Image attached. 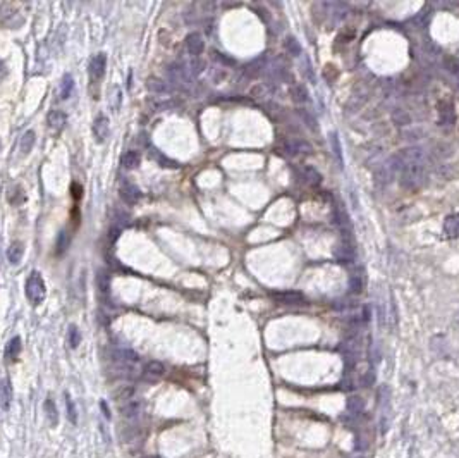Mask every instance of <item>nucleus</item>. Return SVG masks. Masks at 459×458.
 <instances>
[{"instance_id":"f257e3e1","label":"nucleus","mask_w":459,"mask_h":458,"mask_svg":"<svg viewBox=\"0 0 459 458\" xmlns=\"http://www.w3.org/2000/svg\"><path fill=\"white\" fill-rule=\"evenodd\" d=\"M392 169L399 174L401 186L408 190H418L426 183V165L421 150L406 149L390 158Z\"/></svg>"},{"instance_id":"f03ea898","label":"nucleus","mask_w":459,"mask_h":458,"mask_svg":"<svg viewBox=\"0 0 459 458\" xmlns=\"http://www.w3.org/2000/svg\"><path fill=\"white\" fill-rule=\"evenodd\" d=\"M112 358L122 370V374H126V377H136L139 374V356L133 350H115L112 353Z\"/></svg>"},{"instance_id":"7ed1b4c3","label":"nucleus","mask_w":459,"mask_h":458,"mask_svg":"<svg viewBox=\"0 0 459 458\" xmlns=\"http://www.w3.org/2000/svg\"><path fill=\"white\" fill-rule=\"evenodd\" d=\"M45 293H46L45 281H43L42 274L33 270V272L30 274V277H28V281H26L28 300H30L33 305H40L43 300H45Z\"/></svg>"},{"instance_id":"20e7f679","label":"nucleus","mask_w":459,"mask_h":458,"mask_svg":"<svg viewBox=\"0 0 459 458\" xmlns=\"http://www.w3.org/2000/svg\"><path fill=\"white\" fill-rule=\"evenodd\" d=\"M334 224L337 226L339 233L342 234L346 243H349L351 240V222H349V217L341 207H334Z\"/></svg>"},{"instance_id":"39448f33","label":"nucleus","mask_w":459,"mask_h":458,"mask_svg":"<svg viewBox=\"0 0 459 458\" xmlns=\"http://www.w3.org/2000/svg\"><path fill=\"white\" fill-rule=\"evenodd\" d=\"M105 69H107V55L105 53H96L95 57L90 62V78H92L93 83H98L100 79L105 76Z\"/></svg>"},{"instance_id":"423d86ee","label":"nucleus","mask_w":459,"mask_h":458,"mask_svg":"<svg viewBox=\"0 0 459 458\" xmlns=\"http://www.w3.org/2000/svg\"><path fill=\"white\" fill-rule=\"evenodd\" d=\"M272 297L275 298L279 304L284 305H303L305 304V295L301 291H275L272 293Z\"/></svg>"},{"instance_id":"0eeeda50","label":"nucleus","mask_w":459,"mask_h":458,"mask_svg":"<svg viewBox=\"0 0 459 458\" xmlns=\"http://www.w3.org/2000/svg\"><path fill=\"white\" fill-rule=\"evenodd\" d=\"M108 133H110V124L107 115H98L93 122V136L98 143H103L108 138Z\"/></svg>"},{"instance_id":"6e6552de","label":"nucleus","mask_w":459,"mask_h":458,"mask_svg":"<svg viewBox=\"0 0 459 458\" xmlns=\"http://www.w3.org/2000/svg\"><path fill=\"white\" fill-rule=\"evenodd\" d=\"M121 197H122V200H124L126 204L135 205V204H138V202L141 200V191H139L138 186L133 185V183L124 181L121 185Z\"/></svg>"},{"instance_id":"1a4fd4ad","label":"nucleus","mask_w":459,"mask_h":458,"mask_svg":"<svg viewBox=\"0 0 459 458\" xmlns=\"http://www.w3.org/2000/svg\"><path fill=\"white\" fill-rule=\"evenodd\" d=\"M46 122H48V126H50L52 131L60 133L67 124V115L64 110H59V109L50 110L48 115H46Z\"/></svg>"},{"instance_id":"9d476101","label":"nucleus","mask_w":459,"mask_h":458,"mask_svg":"<svg viewBox=\"0 0 459 458\" xmlns=\"http://www.w3.org/2000/svg\"><path fill=\"white\" fill-rule=\"evenodd\" d=\"M439 122L442 126H454L456 122V110L451 102H442L439 105Z\"/></svg>"},{"instance_id":"9b49d317","label":"nucleus","mask_w":459,"mask_h":458,"mask_svg":"<svg viewBox=\"0 0 459 458\" xmlns=\"http://www.w3.org/2000/svg\"><path fill=\"white\" fill-rule=\"evenodd\" d=\"M444 236L454 240L459 238V214H451L444 221Z\"/></svg>"},{"instance_id":"f8f14e48","label":"nucleus","mask_w":459,"mask_h":458,"mask_svg":"<svg viewBox=\"0 0 459 458\" xmlns=\"http://www.w3.org/2000/svg\"><path fill=\"white\" fill-rule=\"evenodd\" d=\"M203 49H205V43H203V38H201L200 35H198V33L187 35V38H186V50L189 52V55L198 57L201 52H203Z\"/></svg>"},{"instance_id":"ddd939ff","label":"nucleus","mask_w":459,"mask_h":458,"mask_svg":"<svg viewBox=\"0 0 459 458\" xmlns=\"http://www.w3.org/2000/svg\"><path fill=\"white\" fill-rule=\"evenodd\" d=\"M119 410H121V415L126 417V419H135V417H138L139 410H141V403L131 398V400H128V402L121 403Z\"/></svg>"},{"instance_id":"4468645a","label":"nucleus","mask_w":459,"mask_h":458,"mask_svg":"<svg viewBox=\"0 0 459 458\" xmlns=\"http://www.w3.org/2000/svg\"><path fill=\"white\" fill-rule=\"evenodd\" d=\"M10 402H12V389H10V382L7 379L0 381V407L3 410H9Z\"/></svg>"},{"instance_id":"2eb2a0df","label":"nucleus","mask_w":459,"mask_h":458,"mask_svg":"<svg viewBox=\"0 0 459 458\" xmlns=\"http://www.w3.org/2000/svg\"><path fill=\"white\" fill-rule=\"evenodd\" d=\"M143 372H144V376L158 379V377H162L165 374V367H164V363L157 362V360H151V362H148L146 365H144Z\"/></svg>"},{"instance_id":"dca6fc26","label":"nucleus","mask_w":459,"mask_h":458,"mask_svg":"<svg viewBox=\"0 0 459 458\" xmlns=\"http://www.w3.org/2000/svg\"><path fill=\"white\" fill-rule=\"evenodd\" d=\"M139 162H141V155L136 152V150H129V152L122 155L121 164L124 169H136L139 165Z\"/></svg>"},{"instance_id":"f3484780","label":"nucleus","mask_w":459,"mask_h":458,"mask_svg":"<svg viewBox=\"0 0 459 458\" xmlns=\"http://www.w3.org/2000/svg\"><path fill=\"white\" fill-rule=\"evenodd\" d=\"M23 254H24L23 243L16 241V243L10 245V248L7 250V258H9L10 264H19L21 258H23Z\"/></svg>"},{"instance_id":"a211bd4d","label":"nucleus","mask_w":459,"mask_h":458,"mask_svg":"<svg viewBox=\"0 0 459 458\" xmlns=\"http://www.w3.org/2000/svg\"><path fill=\"white\" fill-rule=\"evenodd\" d=\"M285 147H287L289 153H310L312 152V145L306 143V142H303V140L289 142V143H285Z\"/></svg>"},{"instance_id":"6ab92c4d","label":"nucleus","mask_w":459,"mask_h":458,"mask_svg":"<svg viewBox=\"0 0 459 458\" xmlns=\"http://www.w3.org/2000/svg\"><path fill=\"white\" fill-rule=\"evenodd\" d=\"M74 92V78L71 74H64L62 83H60V99L67 100Z\"/></svg>"},{"instance_id":"aec40b11","label":"nucleus","mask_w":459,"mask_h":458,"mask_svg":"<svg viewBox=\"0 0 459 458\" xmlns=\"http://www.w3.org/2000/svg\"><path fill=\"white\" fill-rule=\"evenodd\" d=\"M335 258H337V260H341L342 264H348V262H351L353 258H354V252H353L351 245L344 241V243H342V247L335 250Z\"/></svg>"},{"instance_id":"412c9836","label":"nucleus","mask_w":459,"mask_h":458,"mask_svg":"<svg viewBox=\"0 0 459 458\" xmlns=\"http://www.w3.org/2000/svg\"><path fill=\"white\" fill-rule=\"evenodd\" d=\"M43 408H45V415L48 422L52 425H57V422H59V413H57V407L55 403L52 402L50 398L45 400V405H43Z\"/></svg>"},{"instance_id":"4be33fe9","label":"nucleus","mask_w":459,"mask_h":458,"mask_svg":"<svg viewBox=\"0 0 459 458\" xmlns=\"http://www.w3.org/2000/svg\"><path fill=\"white\" fill-rule=\"evenodd\" d=\"M96 286H98L102 295L110 293V277L107 276L105 270H98V272H96Z\"/></svg>"},{"instance_id":"5701e85b","label":"nucleus","mask_w":459,"mask_h":458,"mask_svg":"<svg viewBox=\"0 0 459 458\" xmlns=\"http://www.w3.org/2000/svg\"><path fill=\"white\" fill-rule=\"evenodd\" d=\"M35 140H36V135H35V131H26L23 135V140H21V145H19V149H21V152L23 153H30L31 152V149H33V145H35Z\"/></svg>"},{"instance_id":"b1692460","label":"nucleus","mask_w":459,"mask_h":458,"mask_svg":"<svg viewBox=\"0 0 459 458\" xmlns=\"http://www.w3.org/2000/svg\"><path fill=\"white\" fill-rule=\"evenodd\" d=\"M348 410H349V413H353V415H360V413L365 410L363 398H360V396H351V398L348 400Z\"/></svg>"},{"instance_id":"393cba45","label":"nucleus","mask_w":459,"mask_h":458,"mask_svg":"<svg viewBox=\"0 0 459 458\" xmlns=\"http://www.w3.org/2000/svg\"><path fill=\"white\" fill-rule=\"evenodd\" d=\"M19 352H21V338L14 336L12 340L9 341V345H7V356H9V360L17 358Z\"/></svg>"},{"instance_id":"a878e982","label":"nucleus","mask_w":459,"mask_h":458,"mask_svg":"<svg viewBox=\"0 0 459 458\" xmlns=\"http://www.w3.org/2000/svg\"><path fill=\"white\" fill-rule=\"evenodd\" d=\"M64 398H66L67 417H69V420L72 422V424H78V410H76V405H74V402H72V398L69 396V393H66V395H64Z\"/></svg>"},{"instance_id":"bb28decb","label":"nucleus","mask_w":459,"mask_h":458,"mask_svg":"<svg viewBox=\"0 0 459 458\" xmlns=\"http://www.w3.org/2000/svg\"><path fill=\"white\" fill-rule=\"evenodd\" d=\"M303 174H305V178H306V181H308V185H312V186H318V185H320L321 176L318 174V171H317V169H313V167H306L305 171H303Z\"/></svg>"},{"instance_id":"cd10ccee","label":"nucleus","mask_w":459,"mask_h":458,"mask_svg":"<svg viewBox=\"0 0 459 458\" xmlns=\"http://www.w3.org/2000/svg\"><path fill=\"white\" fill-rule=\"evenodd\" d=\"M444 66H446V69L449 71L451 74L459 78V60L458 59H454V57H446V59H444Z\"/></svg>"},{"instance_id":"c85d7f7f","label":"nucleus","mask_w":459,"mask_h":458,"mask_svg":"<svg viewBox=\"0 0 459 458\" xmlns=\"http://www.w3.org/2000/svg\"><path fill=\"white\" fill-rule=\"evenodd\" d=\"M79 341H81V334H79L78 327L72 324V326H69V345H71V348H78Z\"/></svg>"},{"instance_id":"c756f323","label":"nucleus","mask_w":459,"mask_h":458,"mask_svg":"<svg viewBox=\"0 0 459 458\" xmlns=\"http://www.w3.org/2000/svg\"><path fill=\"white\" fill-rule=\"evenodd\" d=\"M291 95H292V100H294V102H305L306 97H308L306 95V90L299 85H296L294 88L291 90Z\"/></svg>"},{"instance_id":"7c9ffc66","label":"nucleus","mask_w":459,"mask_h":458,"mask_svg":"<svg viewBox=\"0 0 459 458\" xmlns=\"http://www.w3.org/2000/svg\"><path fill=\"white\" fill-rule=\"evenodd\" d=\"M133 395H135V388L126 386V388H121V391L117 393V400L121 403H124V402H128V400H131Z\"/></svg>"},{"instance_id":"2f4dec72","label":"nucleus","mask_w":459,"mask_h":458,"mask_svg":"<svg viewBox=\"0 0 459 458\" xmlns=\"http://www.w3.org/2000/svg\"><path fill=\"white\" fill-rule=\"evenodd\" d=\"M361 288H363V281H361V277L358 276V274H353V276L349 277V290H351L353 293H360Z\"/></svg>"},{"instance_id":"473e14b6","label":"nucleus","mask_w":459,"mask_h":458,"mask_svg":"<svg viewBox=\"0 0 459 458\" xmlns=\"http://www.w3.org/2000/svg\"><path fill=\"white\" fill-rule=\"evenodd\" d=\"M285 47H287V50L292 53V55H298L299 52H301V47H299L298 40L296 38H287V42H285Z\"/></svg>"},{"instance_id":"72a5a7b5","label":"nucleus","mask_w":459,"mask_h":458,"mask_svg":"<svg viewBox=\"0 0 459 458\" xmlns=\"http://www.w3.org/2000/svg\"><path fill=\"white\" fill-rule=\"evenodd\" d=\"M332 147H334V153L337 155L339 164H342V157H341V147H339V140L337 135H332Z\"/></svg>"},{"instance_id":"f704fd0d","label":"nucleus","mask_w":459,"mask_h":458,"mask_svg":"<svg viewBox=\"0 0 459 458\" xmlns=\"http://www.w3.org/2000/svg\"><path fill=\"white\" fill-rule=\"evenodd\" d=\"M66 247H67V241H66V233H60L59 234V243H57V248H59V254H62L64 250H66Z\"/></svg>"},{"instance_id":"c9c22d12","label":"nucleus","mask_w":459,"mask_h":458,"mask_svg":"<svg viewBox=\"0 0 459 458\" xmlns=\"http://www.w3.org/2000/svg\"><path fill=\"white\" fill-rule=\"evenodd\" d=\"M373 381H375L373 372H371V370H370V372H367V374H365V376H363V379H361V384H363L365 388H368V386H371V384H373Z\"/></svg>"},{"instance_id":"e433bc0d","label":"nucleus","mask_w":459,"mask_h":458,"mask_svg":"<svg viewBox=\"0 0 459 458\" xmlns=\"http://www.w3.org/2000/svg\"><path fill=\"white\" fill-rule=\"evenodd\" d=\"M100 407H102V410H103V413H105V417H108V419H110V412H108V408H107V403H105V402H100Z\"/></svg>"},{"instance_id":"4c0bfd02","label":"nucleus","mask_w":459,"mask_h":458,"mask_svg":"<svg viewBox=\"0 0 459 458\" xmlns=\"http://www.w3.org/2000/svg\"><path fill=\"white\" fill-rule=\"evenodd\" d=\"M144 458H160V457H144Z\"/></svg>"},{"instance_id":"58836bf2","label":"nucleus","mask_w":459,"mask_h":458,"mask_svg":"<svg viewBox=\"0 0 459 458\" xmlns=\"http://www.w3.org/2000/svg\"><path fill=\"white\" fill-rule=\"evenodd\" d=\"M360 458H365V457H360Z\"/></svg>"},{"instance_id":"ea45409f","label":"nucleus","mask_w":459,"mask_h":458,"mask_svg":"<svg viewBox=\"0 0 459 458\" xmlns=\"http://www.w3.org/2000/svg\"><path fill=\"white\" fill-rule=\"evenodd\" d=\"M0 262H2V260H0Z\"/></svg>"},{"instance_id":"a19ab883","label":"nucleus","mask_w":459,"mask_h":458,"mask_svg":"<svg viewBox=\"0 0 459 458\" xmlns=\"http://www.w3.org/2000/svg\"><path fill=\"white\" fill-rule=\"evenodd\" d=\"M458 320H459V319H458Z\"/></svg>"}]
</instances>
